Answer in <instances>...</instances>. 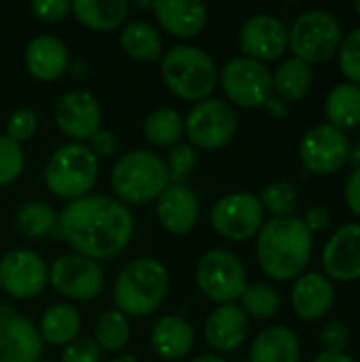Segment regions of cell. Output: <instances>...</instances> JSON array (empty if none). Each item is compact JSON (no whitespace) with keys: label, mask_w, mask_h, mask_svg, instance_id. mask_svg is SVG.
Listing matches in <instances>:
<instances>
[{"label":"cell","mask_w":360,"mask_h":362,"mask_svg":"<svg viewBox=\"0 0 360 362\" xmlns=\"http://www.w3.org/2000/svg\"><path fill=\"white\" fill-rule=\"evenodd\" d=\"M129 335H132V329H129L127 318L119 310H106L95 322L93 341L100 346V350L119 352L127 346Z\"/></svg>","instance_id":"obj_33"},{"label":"cell","mask_w":360,"mask_h":362,"mask_svg":"<svg viewBox=\"0 0 360 362\" xmlns=\"http://www.w3.org/2000/svg\"><path fill=\"white\" fill-rule=\"evenodd\" d=\"M195 280L210 301L221 305L236 303L246 288V269L231 250L212 248L197 261Z\"/></svg>","instance_id":"obj_8"},{"label":"cell","mask_w":360,"mask_h":362,"mask_svg":"<svg viewBox=\"0 0 360 362\" xmlns=\"http://www.w3.org/2000/svg\"><path fill=\"white\" fill-rule=\"evenodd\" d=\"M159 25L176 38L197 36L208 21V8L199 0H163L153 2Z\"/></svg>","instance_id":"obj_23"},{"label":"cell","mask_w":360,"mask_h":362,"mask_svg":"<svg viewBox=\"0 0 360 362\" xmlns=\"http://www.w3.org/2000/svg\"><path fill=\"white\" fill-rule=\"evenodd\" d=\"M272 78H274L276 95L284 102H295V100H301L312 89L314 72L310 64L297 57H289L276 68Z\"/></svg>","instance_id":"obj_29"},{"label":"cell","mask_w":360,"mask_h":362,"mask_svg":"<svg viewBox=\"0 0 360 362\" xmlns=\"http://www.w3.org/2000/svg\"><path fill=\"white\" fill-rule=\"evenodd\" d=\"M297 335L280 325L263 329L250 346V362H299Z\"/></svg>","instance_id":"obj_25"},{"label":"cell","mask_w":360,"mask_h":362,"mask_svg":"<svg viewBox=\"0 0 360 362\" xmlns=\"http://www.w3.org/2000/svg\"><path fill=\"white\" fill-rule=\"evenodd\" d=\"M17 229L25 238H45L57 227V212L47 202H25L15 214Z\"/></svg>","instance_id":"obj_32"},{"label":"cell","mask_w":360,"mask_h":362,"mask_svg":"<svg viewBox=\"0 0 360 362\" xmlns=\"http://www.w3.org/2000/svg\"><path fill=\"white\" fill-rule=\"evenodd\" d=\"M333 301H335L333 284L323 274H312V272L301 274L291 291L293 310L306 322H314L327 316Z\"/></svg>","instance_id":"obj_22"},{"label":"cell","mask_w":360,"mask_h":362,"mask_svg":"<svg viewBox=\"0 0 360 362\" xmlns=\"http://www.w3.org/2000/svg\"><path fill=\"white\" fill-rule=\"evenodd\" d=\"M259 202H261L263 210H267L269 214H274V218L293 216V210H295L297 204H299V193H297L295 185L280 180V182L267 185V187L261 191Z\"/></svg>","instance_id":"obj_35"},{"label":"cell","mask_w":360,"mask_h":362,"mask_svg":"<svg viewBox=\"0 0 360 362\" xmlns=\"http://www.w3.org/2000/svg\"><path fill=\"white\" fill-rule=\"evenodd\" d=\"M242 310L246 316H252V318H261V320H267V318H274L280 310V295L274 286L269 284H263V282H257V284H246L242 297Z\"/></svg>","instance_id":"obj_34"},{"label":"cell","mask_w":360,"mask_h":362,"mask_svg":"<svg viewBox=\"0 0 360 362\" xmlns=\"http://www.w3.org/2000/svg\"><path fill=\"white\" fill-rule=\"evenodd\" d=\"M306 227L314 233V231H325L331 225V212L325 206H312L306 216H303Z\"/></svg>","instance_id":"obj_44"},{"label":"cell","mask_w":360,"mask_h":362,"mask_svg":"<svg viewBox=\"0 0 360 362\" xmlns=\"http://www.w3.org/2000/svg\"><path fill=\"white\" fill-rule=\"evenodd\" d=\"M236 132V108L219 98H206L202 102H195L185 117V136H189L191 146L214 151L229 144Z\"/></svg>","instance_id":"obj_9"},{"label":"cell","mask_w":360,"mask_h":362,"mask_svg":"<svg viewBox=\"0 0 360 362\" xmlns=\"http://www.w3.org/2000/svg\"><path fill=\"white\" fill-rule=\"evenodd\" d=\"M112 362H136V358L132 354H121V356H115Z\"/></svg>","instance_id":"obj_50"},{"label":"cell","mask_w":360,"mask_h":362,"mask_svg":"<svg viewBox=\"0 0 360 362\" xmlns=\"http://www.w3.org/2000/svg\"><path fill=\"white\" fill-rule=\"evenodd\" d=\"M144 136L155 146H174L185 136V117L174 108H157L144 119Z\"/></svg>","instance_id":"obj_31"},{"label":"cell","mask_w":360,"mask_h":362,"mask_svg":"<svg viewBox=\"0 0 360 362\" xmlns=\"http://www.w3.org/2000/svg\"><path fill=\"white\" fill-rule=\"evenodd\" d=\"M100 354L102 350L91 337H76L64 348L62 362H100Z\"/></svg>","instance_id":"obj_40"},{"label":"cell","mask_w":360,"mask_h":362,"mask_svg":"<svg viewBox=\"0 0 360 362\" xmlns=\"http://www.w3.org/2000/svg\"><path fill=\"white\" fill-rule=\"evenodd\" d=\"M38 362H51V361H38Z\"/></svg>","instance_id":"obj_52"},{"label":"cell","mask_w":360,"mask_h":362,"mask_svg":"<svg viewBox=\"0 0 360 362\" xmlns=\"http://www.w3.org/2000/svg\"><path fill=\"white\" fill-rule=\"evenodd\" d=\"M168 170L170 185H185V178L195 170L197 165V153L191 144L178 142L168 151V157L163 159Z\"/></svg>","instance_id":"obj_36"},{"label":"cell","mask_w":360,"mask_h":362,"mask_svg":"<svg viewBox=\"0 0 360 362\" xmlns=\"http://www.w3.org/2000/svg\"><path fill=\"white\" fill-rule=\"evenodd\" d=\"M23 59L28 72L36 81L51 83L68 70V47L53 34H40L28 42Z\"/></svg>","instance_id":"obj_21"},{"label":"cell","mask_w":360,"mask_h":362,"mask_svg":"<svg viewBox=\"0 0 360 362\" xmlns=\"http://www.w3.org/2000/svg\"><path fill=\"white\" fill-rule=\"evenodd\" d=\"M55 231L76 255L93 261L112 259L127 248L134 235V214L115 197L85 195L57 214Z\"/></svg>","instance_id":"obj_1"},{"label":"cell","mask_w":360,"mask_h":362,"mask_svg":"<svg viewBox=\"0 0 360 362\" xmlns=\"http://www.w3.org/2000/svg\"><path fill=\"white\" fill-rule=\"evenodd\" d=\"M129 4L125 0H76L72 15L89 30L106 32L119 28L127 17Z\"/></svg>","instance_id":"obj_27"},{"label":"cell","mask_w":360,"mask_h":362,"mask_svg":"<svg viewBox=\"0 0 360 362\" xmlns=\"http://www.w3.org/2000/svg\"><path fill=\"white\" fill-rule=\"evenodd\" d=\"M170 185L163 159L146 148L121 155L110 172V187L121 204L144 206L157 199Z\"/></svg>","instance_id":"obj_5"},{"label":"cell","mask_w":360,"mask_h":362,"mask_svg":"<svg viewBox=\"0 0 360 362\" xmlns=\"http://www.w3.org/2000/svg\"><path fill=\"white\" fill-rule=\"evenodd\" d=\"M49 284V265L30 248H15L0 259V286L15 299H32Z\"/></svg>","instance_id":"obj_14"},{"label":"cell","mask_w":360,"mask_h":362,"mask_svg":"<svg viewBox=\"0 0 360 362\" xmlns=\"http://www.w3.org/2000/svg\"><path fill=\"white\" fill-rule=\"evenodd\" d=\"M219 78L227 100L240 108H259L274 93L269 68L246 55L229 59Z\"/></svg>","instance_id":"obj_10"},{"label":"cell","mask_w":360,"mask_h":362,"mask_svg":"<svg viewBox=\"0 0 360 362\" xmlns=\"http://www.w3.org/2000/svg\"><path fill=\"white\" fill-rule=\"evenodd\" d=\"M323 267L329 278L352 282L360 278V223L339 227L323 250Z\"/></svg>","instance_id":"obj_18"},{"label":"cell","mask_w":360,"mask_h":362,"mask_svg":"<svg viewBox=\"0 0 360 362\" xmlns=\"http://www.w3.org/2000/svg\"><path fill=\"white\" fill-rule=\"evenodd\" d=\"M320 344L329 354H346L350 344V329L344 322H329L320 333Z\"/></svg>","instance_id":"obj_42"},{"label":"cell","mask_w":360,"mask_h":362,"mask_svg":"<svg viewBox=\"0 0 360 362\" xmlns=\"http://www.w3.org/2000/svg\"><path fill=\"white\" fill-rule=\"evenodd\" d=\"M356 13L360 15V2H356Z\"/></svg>","instance_id":"obj_51"},{"label":"cell","mask_w":360,"mask_h":362,"mask_svg":"<svg viewBox=\"0 0 360 362\" xmlns=\"http://www.w3.org/2000/svg\"><path fill=\"white\" fill-rule=\"evenodd\" d=\"M170 274L151 257L129 261L115 280L112 299L123 316H149L168 297Z\"/></svg>","instance_id":"obj_3"},{"label":"cell","mask_w":360,"mask_h":362,"mask_svg":"<svg viewBox=\"0 0 360 362\" xmlns=\"http://www.w3.org/2000/svg\"><path fill=\"white\" fill-rule=\"evenodd\" d=\"M265 210L252 193H229L221 197L210 212L212 227L216 233L231 242H244L257 235L263 227Z\"/></svg>","instance_id":"obj_12"},{"label":"cell","mask_w":360,"mask_h":362,"mask_svg":"<svg viewBox=\"0 0 360 362\" xmlns=\"http://www.w3.org/2000/svg\"><path fill=\"white\" fill-rule=\"evenodd\" d=\"M350 159H352V163H354L356 168H360V138L359 142L350 148Z\"/></svg>","instance_id":"obj_49"},{"label":"cell","mask_w":360,"mask_h":362,"mask_svg":"<svg viewBox=\"0 0 360 362\" xmlns=\"http://www.w3.org/2000/svg\"><path fill=\"white\" fill-rule=\"evenodd\" d=\"M157 218L174 235L189 233L199 221V197L187 185H168L157 197Z\"/></svg>","instance_id":"obj_19"},{"label":"cell","mask_w":360,"mask_h":362,"mask_svg":"<svg viewBox=\"0 0 360 362\" xmlns=\"http://www.w3.org/2000/svg\"><path fill=\"white\" fill-rule=\"evenodd\" d=\"M25 165L21 144L13 142L6 136H0V187L15 182Z\"/></svg>","instance_id":"obj_37"},{"label":"cell","mask_w":360,"mask_h":362,"mask_svg":"<svg viewBox=\"0 0 360 362\" xmlns=\"http://www.w3.org/2000/svg\"><path fill=\"white\" fill-rule=\"evenodd\" d=\"M299 157L312 174H333L348 163L350 140L342 129L323 123L306 132L299 142Z\"/></svg>","instance_id":"obj_13"},{"label":"cell","mask_w":360,"mask_h":362,"mask_svg":"<svg viewBox=\"0 0 360 362\" xmlns=\"http://www.w3.org/2000/svg\"><path fill=\"white\" fill-rule=\"evenodd\" d=\"M40 354L38 329L13 305L0 301V362H38Z\"/></svg>","instance_id":"obj_16"},{"label":"cell","mask_w":360,"mask_h":362,"mask_svg":"<svg viewBox=\"0 0 360 362\" xmlns=\"http://www.w3.org/2000/svg\"><path fill=\"white\" fill-rule=\"evenodd\" d=\"M248 329L250 325L244 310L236 303H225L214 308L206 318L204 337L214 352H233L244 344Z\"/></svg>","instance_id":"obj_20"},{"label":"cell","mask_w":360,"mask_h":362,"mask_svg":"<svg viewBox=\"0 0 360 362\" xmlns=\"http://www.w3.org/2000/svg\"><path fill=\"white\" fill-rule=\"evenodd\" d=\"M191 362H227L223 356L219 354H202V356H195Z\"/></svg>","instance_id":"obj_48"},{"label":"cell","mask_w":360,"mask_h":362,"mask_svg":"<svg viewBox=\"0 0 360 362\" xmlns=\"http://www.w3.org/2000/svg\"><path fill=\"white\" fill-rule=\"evenodd\" d=\"M55 123L72 142H85L102 129V106L85 89L66 91L55 104Z\"/></svg>","instance_id":"obj_15"},{"label":"cell","mask_w":360,"mask_h":362,"mask_svg":"<svg viewBox=\"0 0 360 362\" xmlns=\"http://www.w3.org/2000/svg\"><path fill=\"white\" fill-rule=\"evenodd\" d=\"M325 112L329 119V125L346 132L360 125V87L352 83H339L335 85L325 104Z\"/></svg>","instance_id":"obj_28"},{"label":"cell","mask_w":360,"mask_h":362,"mask_svg":"<svg viewBox=\"0 0 360 362\" xmlns=\"http://www.w3.org/2000/svg\"><path fill=\"white\" fill-rule=\"evenodd\" d=\"M121 49L140 62H153L161 57V36L155 30V25H151L149 21L136 19L129 21L119 36Z\"/></svg>","instance_id":"obj_30"},{"label":"cell","mask_w":360,"mask_h":362,"mask_svg":"<svg viewBox=\"0 0 360 362\" xmlns=\"http://www.w3.org/2000/svg\"><path fill=\"white\" fill-rule=\"evenodd\" d=\"M100 174V161L83 142L59 146L45 165L47 189L62 199H81L89 195Z\"/></svg>","instance_id":"obj_6"},{"label":"cell","mask_w":360,"mask_h":362,"mask_svg":"<svg viewBox=\"0 0 360 362\" xmlns=\"http://www.w3.org/2000/svg\"><path fill=\"white\" fill-rule=\"evenodd\" d=\"M30 11L36 19L55 23L68 17V13H72V2L70 0H32Z\"/></svg>","instance_id":"obj_41"},{"label":"cell","mask_w":360,"mask_h":362,"mask_svg":"<svg viewBox=\"0 0 360 362\" xmlns=\"http://www.w3.org/2000/svg\"><path fill=\"white\" fill-rule=\"evenodd\" d=\"M161 76L174 95L189 102H202L214 91L219 70L204 49L193 45H174L161 53Z\"/></svg>","instance_id":"obj_4"},{"label":"cell","mask_w":360,"mask_h":362,"mask_svg":"<svg viewBox=\"0 0 360 362\" xmlns=\"http://www.w3.org/2000/svg\"><path fill=\"white\" fill-rule=\"evenodd\" d=\"M312 231L299 216H280L263 223L257 233V259L261 269L280 282L299 278L312 257Z\"/></svg>","instance_id":"obj_2"},{"label":"cell","mask_w":360,"mask_h":362,"mask_svg":"<svg viewBox=\"0 0 360 362\" xmlns=\"http://www.w3.org/2000/svg\"><path fill=\"white\" fill-rule=\"evenodd\" d=\"M314 362H356L354 358H350L348 354H329V352H323L320 356H316Z\"/></svg>","instance_id":"obj_47"},{"label":"cell","mask_w":360,"mask_h":362,"mask_svg":"<svg viewBox=\"0 0 360 362\" xmlns=\"http://www.w3.org/2000/svg\"><path fill=\"white\" fill-rule=\"evenodd\" d=\"M344 195H346L348 208H350L356 216H360V168H354V172L348 176Z\"/></svg>","instance_id":"obj_45"},{"label":"cell","mask_w":360,"mask_h":362,"mask_svg":"<svg viewBox=\"0 0 360 362\" xmlns=\"http://www.w3.org/2000/svg\"><path fill=\"white\" fill-rule=\"evenodd\" d=\"M339 68L348 83L360 87V28L348 34L339 47Z\"/></svg>","instance_id":"obj_38"},{"label":"cell","mask_w":360,"mask_h":362,"mask_svg":"<svg viewBox=\"0 0 360 362\" xmlns=\"http://www.w3.org/2000/svg\"><path fill=\"white\" fill-rule=\"evenodd\" d=\"M195 344L193 327L182 316H163L151 331V346L163 361L185 358Z\"/></svg>","instance_id":"obj_24"},{"label":"cell","mask_w":360,"mask_h":362,"mask_svg":"<svg viewBox=\"0 0 360 362\" xmlns=\"http://www.w3.org/2000/svg\"><path fill=\"white\" fill-rule=\"evenodd\" d=\"M263 106H265L267 115H269V117H274V119H284V117H286V112H289L286 102H284V100H280V98H278V95H274V93L267 98V102H265Z\"/></svg>","instance_id":"obj_46"},{"label":"cell","mask_w":360,"mask_h":362,"mask_svg":"<svg viewBox=\"0 0 360 362\" xmlns=\"http://www.w3.org/2000/svg\"><path fill=\"white\" fill-rule=\"evenodd\" d=\"M344 32L339 21L323 11L312 8L301 13L289 32V47L295 57L306 64H325L329 62L342 47Z\"/></svg>","instance_id":"obj_7"},{"label":"cell","mask_w":360,"mask_h":362,"mask_svg":"<svg viewBox=\"0 0 360 362\" xmlns=\"http://www.w3.org/2000/svg\"><path fill=\"white\" fill-rule=\"evenodd\" d=\"M240 47L246 57L261 64L278 59L289 47V30L274 15H252L244 21L240 30Z\"/></svg>","instance_id":"obj_17"},{"label":"cell","mask_w":360,"mask_h":362,"mask_svg":"<svg viewBox=\"0 0 360 362\" xmlns=\"http://www.w3.org/2000/svg\"><path fill=\"white\" fill-rule=\"evenodd\" d=\"M89 151L95 155V157H110L117 153V136L110 132V129H98L89 140Z\"/></svg>","instance_id":"obj_43"},{"label":"cell","mask_w":360,"mask_h":362,"mask_svg":"<svg viewBox=\"0 0 360 362\" xmlns=\"http://www.w3.org/2000/svg\"><path fill=\"white\" fill-rule=\"evenodd\" d=\"M49 284L70 301H91L104 288V272L93 259L62 255L49 267Z\"/></svg>","instance_id":"obj_11"},{"label":"cell","mask_w":360,"mask_h":362,"mask_svg":"<svg viewBox=\"0 0 360 362\" xmlns=\"http://www.w3.org/2000/svg\"><path fill=\"white\" fill-rule=\"evenodd\" d=\"M38 127V119L34 115V110L30 108H17L11 112V117L6 119V138H11L13 142L21 144L23 140H30L34 136Z\"/></svg>","instance_id":"obj_39"},{"label":"cell","mask_w":360,"mask_h":362,"mask_svg":"<svg viewBox=\"0 0 360 362\" xmlns=\"http://www.w3.org/2000/svg\"><path fill=\"white\" fill-rule=\"evenodd\" d=\"M79 331L81 314L70 303H53L40 316L38 333L42 344L47 341L51 346H68L79 337Z\"/></svg>","instance_id":"obj_26"},{"label":"cell","mask_w":360,"mask_h":362,"mask_svg":"<svg viewBox=\"0 0 360 362\" xmlns=\"http://www.w3.org/2000/svg\"><path fill=\"white\" fill-rule=\"evenodd\" d=\"M0 291H2V286H0Z\"/></svg>","instance_id":"obj_53"}]
</instances>
